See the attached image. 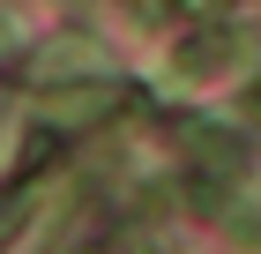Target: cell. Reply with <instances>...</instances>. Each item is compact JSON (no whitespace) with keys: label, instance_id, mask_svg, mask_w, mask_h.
Returning a JSON list of instances; mask_svg holds the SVG:
<instances>
[{"label":"cell","instance_id":"cell-1","mask_svg":"<svg viewBox=\"0 0 261 254\" xmlns=\"http://www.w3.org/2000/svg\"><path fill=\"white\" fill-rule=\"evenodd\" d=\"M8 217H15V202H0V239H8Z\"/></svg>","mask_w":261,"mask_h":254},{"label":"cell","instance_id":"cell-2","mask_svg":"<svg viewBox=\"0 0 261 254\" xmlns=\"http://www.w3.org/2000/svg\"><path fill=\"white\" fill-rule=\"evenodd\" d=\"M194 8H224V0H194Z\"/></svg>","mask_w":261,"mask_h":254}]
</instances>
